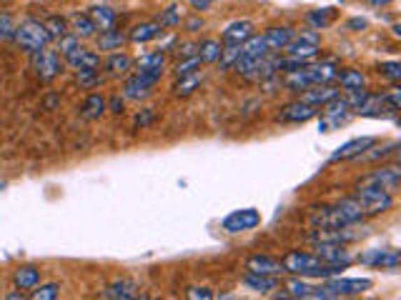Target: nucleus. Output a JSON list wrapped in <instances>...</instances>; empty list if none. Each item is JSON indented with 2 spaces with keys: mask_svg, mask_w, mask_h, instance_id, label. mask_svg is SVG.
Here are the masks:
<instances>
[{
  "mask_svg": "<svg viewBox=\"0 0 401 300\" xmlns=\"http://www.w3.org/2000/svg\"><path fill=\"white\" fill-rule=\"evenodd\" d=\"M281 268L288 276H299V278H331L339 276L342 270H346L344 265H331L323 263L316 253H304V250H288L281 258Z\"/></svg>",
  "mask_w": 401,
  "mask_h": 300,
  "instance_id": "obj_1",
  "label": "nucleus"
},
{
  "mask_svg": "<svg viewBox=\"0 0 401 300\" xmlns=\"http://www.w3.org/2000/svg\"><path fill=\"white\" fill-rule=\"evenodd\" d=\"M374 288V280L369 278H323V283L314 290L311 300H331V298H353V295H364L366 290Z\"/></svg>",
  "mask_w": 401,
  "mask_h": 300,
  "instance_id": "obj_2",
  "label": "nucleus"
},
{
  "mask_svg": "<svg viewBox=\"0 0 401 300\" xmlns=\"http://www.w3.org/2000/svg\"><path fill=\"white\" fill-rule=\"evenodd\" d=\"M13 40H15V45H18L20 50H25V53L33 55L36 50L48 48L50 36H48V30H45V25H43L41 20L25 18V20H20V25H15Z\"/></svg>",
  "mask_w": 401,
  "mask_h": 300,
  "instance_id": "obj_3",
  "label": "nucleus"
},
{
  "mask_svg": "<svg viewBox=\"0 0 401 300\" xmlns=\"http://www.w3.org/2000/svg\"><path fill=\"white\" fill-rule=\"evenodd\" d=\"M353 198L361 203L366 218L381 216V213L391 210V205H394V195H391V193H386L379 186H372V183H364V180L359 183V188H356V193H353Z\"/></svg>",
  "mask_w": 401,
  "mask_h": 300,
  "instance_id": "obj_4",
  "label": "nucleus"
},
{
  "mask_svg": "<svg viewBox=\"0 0 401 300\" xmlns=\"http://www.w3.org/2000/svg\"><path fill=\"white\" fill-rule=\"evenodd\" d=\"M318 48H321V36H318L314 28H309V30H301L299 36L291 38V43H288L283 50H286L288 58L309 63V60L318 55Z\"/></svg>",
  "mask_w": 401,
  "mask_h": 300,
  "instance_id": "obj_5",
  "label": "nucleus"
},
{
  "mask_svg": "<svg viewBox=\"0 0 401 300\" xmlns=\"http://www.w3.org/2000/svg\"><path fill=\"white\" fill-rule=\"evenodd\" d=\"M33 70H36L41 83H50L53 78H58L60 70H63V60H60L58 50H36L33 53Z\"/></svg>",
  "mask_w": 401,
  "mask_h": 300,
  "instance_id": "obj_6",
  "label": "nucleus"
},
{
  "mask_svg": "<svg viewBox=\"0 0 401 300\" xmlns=\"http://www.w3.org/2000/svg\"><path fill=\"white\" fill-rule=\"evenodd\" d=\"M261 225V213L256 208H241L228 213L226 218L221 220V228L226 230L228 235H239L246 233V230H253Z\"/></svg>",
  "mask_w": 401,
  "mask_h": 300,
  "instance_id": "obj_7",
  "label": "nucleus"
},
{
  "mask_svg": "<svg viewBox=\"0 0 401 300\" xmlns=\"http://www.w3.org/2000/svg\"><path fill=\"white\" fill-rule=\"evenodd\" d=\"M316 115H318L316 105H311V103H306V100H294V103H288V105H283L281 113L276 115V120H279V123L299 126V123H309V120L316 118Z\"/></svg>",
  "mask_w": 401,
  "mask_h": 300,
  "instance_id": "obj_8",
  "label": "nucleus"
},
{
  "mask_svg": "<svg viewBox=\"0 0 401 300\" xmlns=\"http://www.w3.org/2000/svg\"><path fill=\"white\" fill-rule=\"evenodd\" d=\"M359 263L369 265V268H381V270H396L401 263L399 250L384 248V250H366L359 255Z\"/></svg>",
  "mask_w": 401,
  "mask_h": 300,
  "instance_id": "obj_9",
  "label": "nucleus"
},
{
  "mask_svg": "<svg viewBox=\"0 0 401 300\" xmlns=\"http://www.w3.org/2000/svg\"><path fill=\"white\" fill-rule=\"evenodd\" d=\"M98 298H103V300H133V298H143V293H141V285H138L136 280L123 278V280H115V283H111V285H106V288L98 293Z\"/></svg>",
  "mask_w": 401,
  "mask_h": 300,
  "instance_id": "obj_10",
  "label": "nucleus"
},
{
  "mask_svg": "<svg viewBox=\"0 0 401 300\" xmlns=\"http://www.w3.org/2000/svg\"><path fill=\"white\" fill-rule=\"evenodd\" d=\"M156 83H158L156 78H148L143 73H136V75H131V78L126 80V85H123V98H126V100H146V98L150 96V90L156 88Z\"/></svg>",
  "mask_w": 401,
  "mask_h": 300,
  "instance_id": "obj_11",
  "label": "nucleus"
},
{
  "mask_svg": "<svg viewBox=\"0 0 401 300\" xmlns=\"http://www.w3.org/2000/svg\"><path fill=\"white\" fill-rule=\"evenodd\" d=\"M314 253H316L323 263H331V265H344V268H349V265L353 263L351 253H349L346 246H342V243H316Z\"/></svg>",
  "mask_w": 401,
  "mask_h": 300,
  "instance_id": "obj_12",
  "label": "nucleus"
},
{
  "mask_svg": "<svg viewBox=\"0 0 401 300\" xmlns=\"http://www.w3.org/2000/svg\"><path fill=\"white\" fill-rule=\"evenodd\" d=\"M372 145H377V140L369 138V135H364V138H351L349 143L339 145L336 148V153L329 158L331 163H339V160H353V158H359L364 150H369Z\"/></svg>",
  "mask_w": 401,
  "mask_h": 300,
  "instance_id": "obj_13",
  "label": "nucleus"
},
{
  "mask_svg": "<svg viewBox=\"0 0 401 300\" xmlns=\"http://www.w3.org/2000/svg\"><path fill=\"white\" fill-rule=\"evenodd\" d=\"M364 183L379 186V188H384L386 193H391V195H394V193L399 190V186H401L399 168H379V170H374V173L366 175Z\"/></svg>",
  "mask_w": 401,
  "mask_h": 300,
  "instance_id": "obj_14",
  "label": "nucleus"
},
{
  "mask_svg": "<svg viewBox=\"0 0 401 300\" xmlns=\"http://www.w3.org/2000/svg\"><path fill=\"white\" fill-rule=\"evenodd\" d=\"M246 270L248 273H258V276H281L283 268H281V260L271 258V255H251L246 258Z\"/></svg>",
  "mask_w": 401,
  "mask_h": 300,
  "instance_id": "obj_15",
  "label": "nucleus"
},
{
  "mask_svg": "<svg viewBox=\"0 0 401 300\" xmlns=\"http://www.w3.org/2000/svg\"><path fill=\"white\" fill-rule=\"evenodd\" d=\"M66 66H71L73 70H98L101 66V58H98L93 50H85V48H76L66 55Z\"/></svg>",
  "mask_w": 401,
  "mask_h": 300,
  "instance_id": "obj_16",
  "label": "nucleus"
},
{
  "mask_svg": "<svg viewBox=\"0 0 401 300\" xmlns=\"http://www.w3.org/2000/svg\"><path fill=\"white\" fill-rule=\"evenodd\" d=\"M291 38H294V30L288 28V25H276V28H269L264 33V43L266 48H269V53H281L291 43Z\"/></svg>",
  "mask_w": 401,
  "mask_h": 300,
  "instance_id": "obj_17",
  "label": "nucleus"
},
{
  "mask_svg": "<svg viewBox=\"0 0 401 300\" xmlns=\"http://www.w3.org/2000/svg\"><path fill=\"white\" fill-rule=\"evenodd\" d=\"M253 36V23L251 20H236L223 30V45H244L248 38Z\"/></svg>",
  "mask_w": 401,
  "mask_h": 300,
  "instance_id": "obj_18",
  "label": "nucleus"
},
{
  "mask_svg": "<svg viewBox=\"0 0 401 300\" xmlns=\"http://www.w3.org/2000/svg\"><path fill=\"white\" fill-rule=\"evenodd\" d=\"M336 96H342V93H339V88H334L331 83H321V85H311V88H306L304 96H301V100L311 103V105L321 108V105H326L329 100H334Z\"/></svg>",
  "mask_w": 401,
  "mask_h": 300,
  "instance_id": "obj_19",
  "label": "nucleus"
},
{
  "mask_svg": "<svg viewBox=\"0 0 401 300\" xmlns=\"http://www.w3.org/2000/svg\"><path fill=\"white\" fill-rule=\"evenodd\" d=\"M244 285L253 293H271V290L279 288V276H258V273H244Z\"/></svg>",
  "mask_w": 401,
  "mask_h": 300,
  "instance_id": "obj_20",
  "label": "nucleus"
},
{
  "mask_svg": "<svg viewBox=\"0 0 401 300\" xmlns=\"http://www.w3.org/2000/svg\"><path fill=\"white\" fill-rule=\"evenodd\" d=\"M68 25H71L68 30H71L78 40H85V38L96 36V25H93L90 15H85V13H73L71 18H68Z\"/></svg>",
  "mask_w": 401,
  "mask_h": 300,
  "instance_id": "obj_21",
  "label": "nucleus"
},
{
  "mask_svg": "<svg viewBox=\"0 0 401 300\" xmlns=\"http://www.w3.org/2000/svg\"><path fill=\"white\" fill-rule=\"evenodd\" d=\"M13 283L18 290H33L41 283V270L36 265H20L15 273H13Z\"/></svg>",
  "mask_w": 401,
  "mask_h": 300,
  "instance_id": "obj_22",
  "label": "nucleus"
},
{
  "mask_svg": "<svg viewBox=\"0 0 401 300\" xmlns=\"http://www.w3.org/2000/svg\"><path fill=\"white\" fill-rule=\"evenodd\" d=\"M138 70L136 73H143L148 78H156L161 80L163 75V53H146L143 58H138Z\"/></svg>",
  "mask_w": 401,
  "mask_h": 300,
  "instance_id": "obj_23",
  "label": "nucleus"
},
{
  "mask_svg": "<svg viewBox=\"0 0 401 300\" xmlns=\"http://www.w3.org/2000/svg\"><path fill=\"white\" fill-rule=\"evenodd\" d=\"M103 113H106V98L101 93H90L83 100V105H80V115L85 120H98Z\"/></svg>",
  "mask_w": 401,
  "mask_h": 300,
  "instance_id": "obj_24",
  "label": "nucleus"
},
{
  "mask_svg": "<svg viewBox=\"0 0 401 300\" xmlns=\"http://www.w3.org/2000/svg\"><path fill=\"white\" fill-rule=\"evenodd\" d=\"M133 68V60H131V55H126V53H111V58L106 60V70H108V75H113V78H120V75H126L128 70Z\"/></svg>",
  "mask_w": 401,
  "mask_h": 300,
  "instance_id": "obj_25",
  "label": "nucleus"
},
{
  "mask_svg": "<svg viewBox=\"0 0 401 300\" xmlns=\"http://www.w3.org/2000/svg\"><path fill=\"white\" fill-rule=\"evenodd\" d=\"M161 33H163V28L158 23H138L136 28L131 30L128 40L131 43H148V40H156Z\"/></svg>",
  "mask_w": 401,
  "mask_h": 300,
  "instance_id": "obj_26",
  "label": "nucleus"
},
{
  "mask_svg": "<svg viewBox=\"0 0 401 300\" xmlns=\"http://www.w3.org/2000/svg\"><path fill=\"white\" fill-rule=\"evenodd\" d=\"M88 15L90 20H93V25H96V30H108V28H113L115 23V10L108 6H93Z\"/></svg>",
  "mask_w": 401,
  "mask_h": 300,
  "instance_id": "obj_27",
  "label": "nucleus"
},
{
  "mask_svg": "<svg viewBox=\"0 0 401 300\" xmlns=\"http://www.w3.org/2000/svg\"><path fill=\"white\" fill-rule=\"evenodd\" d=\"M314 290H316V285H311V283L306 280V278H299L294 276L291 280L286 283V295L288 298H314Z\"/></svg>",
  "mask_w": 401,
  "mask_h": 300,
  "instance_id": "obj_28",
  "label": "nucleus"
},
{
  "mask_svg": "<svg viewBox=\"0 0 401 300\" xmlns=\"http://www.w3.org/2000/svg\"><path fill=\"white\" fill-rule=\"evenodd\" d=\"M126 43V36L120 33V30H101V36H98V50H118L120 45Z\"/></svg>",
  "mask_w": 401,
  "mask_h": 300,
  "instance_id": "obj_29",
  "label": "nucleus"
},
{
  "mask_svg": "<svg viewBox=\"0 0 401 300\" xmlns=\"http://www.w3.org/2000/svg\"><path fill=\"white\" fill-rule=\"evenodd\" d=\"M334 18H336L334 8H321V10L309 13V15H306V23L311 25L314 30H323V28H329V25L334 23Z\"/></svg>",
  "mask_w": 401,
  "mask_h": 300,
  "instance_id": "obj_30",
  "label": "nucleus"
},
{
  "mask_svg": "<svg viewBox=\"0 0 401 300\" xmlns=\"http://www.w3.org/2000/svg\"><path fill=\"white\" fill-rule=\"evenodd\" d=\"M198 85H201V73L181 75V78H176V83H174V96L186 98V96H191V93L198 88Z\"/></svg>",
  "mask_w": 401,
  "mask_h": 300,
  "instance_id": "obj_31",
  "label": "nucleus"
},
{
  "mask_svg": "<svg viewBox=\"0 0 401 300\" xmlns=\"http://www.w3.org/2000/svg\"><path fill=\"white\" fill-rule=\"evenodd\" d=\"M221 40H213V38H206L201 45H198V58H201V63L204 66H209V63H216L218 60V55H221Z\"/></svg>",
  "mask_w": 401,
  "mask_h": 300,
  "instance_id": "obj_32",
  "label": "nucleus"
},
{
  "mask_svg": "<svg viewBox=\"0 0 401 300\" xmlns=\"http://www.w3.org/2000/svg\"><path fill=\"white\" fill-rule=\"evenodd\" d=\"M336 80L342 83V88L344 90H359V88H364V83H366V78H364V73L361 70H339V75H336Z\"/></svg>",
  "mask_w": 401,
  "mask_h": 300,
  "instance_id": "obj_33",
  "label": "nucleus"
},
{
  "mask_svg": "<svg viewBox=\"0 0 401 300\" xmlns=\"http://www.w3.org/2000/svg\"><path fill=\"white\" fill-rule=\"evenodd\" d=\"M201 58L198 55H191V58H181L178 63L174 66V75L176 78H181V75H191V73H198L201 70Z\"/></svg>",
  "mask_w": 401,
  "mask_h": 300,
  "instance_id": "obj_34",
  "label": "nucleus"
},
{
  "mask_svg": "<svg viewBox=\"0 0 401 300\" xmlns=\"http://www.w3.org/2000/svg\"><path fill=\"white\" fill-rule=\"evenodd\" d=\"M43 25H45V30H48L50 40H58L60 36H66L68 33V20L60 18V15H50V18L43 20Z\"/></svg>",
  "mask_w": 401,
  "mask_h": 300,
  "instance_id": "obj_35",
  "label": "nucleus"
},
{
  "mask_svg": "<svg viewBox=\"0 0 401 300\" xmlns=\"http://www.w3.org/2000/svg\"><path fill=\"white\" fill-rule=\"evenodd\" d=\"M241 53H244L241 45H221V55H218L216 63H221L223 70H228V68H234V63L241 58Z\"/></svg>",
  "mask_w": 401,
  "mask_h": 300,
  "instance_id": "obj_36",
  "label": "nucleus"
},
{
  "mask_svg": "<svg viewBox=\"0 0 401 300\" xmlns=\"http://www.w3.org/2000/svg\"><path fill=\"white\" fill-rule=\"evenodd\" d=\"M244 48L246 55H253V58H264V55H269V48H266L264 43V36H251L248 40L241 45Z\"/></svg>",
  "mask_w": 401,
  "mask_h": 300,
  "instance_id": "obj_37",
  "label": "nucleus"
},
{
  "mask_svg": "<svg viewBox=\"0 0 401 300\" xmlns=\"http://www.w3.org/2000/svg\"><path fill=\"white\" fill-rule=\"evenodd\" d=\"M60 295V285L58 283H43L30 290V298L33 300H55Z\"/></svg>",
  "mask_w": 401,
  "mask_h": 300,
  "instance_id": "obj_38",
  "label": "nucleus"
},
{
  "mask_svg": "<svg viewBox=\"0 0 401 300\" xmlns=\"http://www.w3.org/2000/svg\"><path fill=\"white\" fill-rule=\"evenodd\" d=\"M161 28H176V25H181V6L178 3H174V6H168L166 10L161 13V18L156 20Z\"/></svg>",
  "mask_w": 401,
  "mask_h": 300,
  "instance_id": "obj_39",
  "label": "nucleus"
},
{
  "mask_svg": "<svg viewBox=\"0 0 401 300\" xmlns=\"http://www.w3.org/2000/svg\"><path fill=\"white\" fill-rule=\"evenodd\" d=\"M379 75L386 78V80H391V83H399L401 80V63H396V60H386V63L379 66Z\"/></svg>",
  "mask_w": 401,
  "mask_h": 300,
  "instance_id": "obj_40",
  "label": "nucleus"
},
{
  "mask_svg": "<svg viewBox=\"0 0 401 300\" xmlns=\"http://www.w3.org/2000/svg\"><path fill=\"white\" fill-rule=\"evenodd\" d=\"M76 80H78L80 88H96L101 83V75H98V70H76Z\"/></svg>",
  "mask_w": 401,
  "mask_h": 300,
  "instance_id": "obj_41",
  "label": "nucleus"
},
{
  "mask_svg": "<svg viewBox=\"0 0 401 300\" xmlns=\"http://www.w3.org/2000/svg\"><path fill=\"white\" fill-rule=\"evenodd\" d=\"M13 33H15V20L8 13H0V40H13Z\"/></svg>",
  "mask_w": 401,
  "mask_h": 300,
  "instance_id": "obj_42",
  "label": "nucleus"
},
{
  "mask_svg": "<svg viewBox=\"0 0 401 300\" xmlns=\"http://www.w3.org/2000/svg\"><path fill=\"white\" fill-rule=\"evenodd\" d=\"M78 45H80V40H78L76 36H73V33H66V36H60V38H58V50H60L63 55H68L71 50L78 48Z\"/></svg>",
  "mask_w": 401,
  "mask_h": 300,
  "instance_id": "obj_43",
  "label": "nucleus"
},
{
  "mask_svg": "<svg viewBox=\"0 0 401 300\" xmlns=\"http://www.w3.org/2000/svg\"><path fill=\"white\" fill-rule=\"evenodd\" d=\"M153 120H156V113H153V110H150V108H146V110H141V113L136 115V120H133V126L143 130V128H148L150 123H153Z\"/></svg>",
  "mask_w": 401,
  "mask_h": 300,
  "instance_id": "obj_44",
  "label": "nucleus"
},
{
  "mask_svg": "<svg viewBox=\"0 0 401 300\" xmlns=\"http://www.w3.org/2000/svg\"><path fill=\"white\" fill-rule=\"evenodd\" d=\"M186 298H191V300H211V298H213V293H211V288H198V285H193V288L186 290Z\"/></svg>",
  "mask_w": 401,
  "mask_h": 300,
  "instance_id": "obj_45",
  "label": "nucleus"
},
{
  "mask_svg": "<svg viewBox=\"0 0 401 300\" xmlns=\"http://www.w3.org/2000/svg\"><path fill=\"white\" fill-rule=\"evenodd\" d=\"M106 110H111V113L120 115L123 113V98L120 96H113L111 100H106Z\"/></svg>",
  "mask_w": 401,
  "mask_h": 300,
  "instance_id": "obj_46",
  "label": "nucleus"
},
{
  "mask_svg": "<svg viewBox=\"0 0 401 300\" xmlns=\"http://www.w3.org/2000/svg\"><path fill=\"white\" fill-rule=\"evenodd\" d=\"M176 53H178L181 58H191V55H198V45H193V43H183V45H178Z\"/></svg>",
  "mask_w": 401,
  "mask_h": 300,
  "instance_id": "obj_47",
  "label": "nucleus"
},
{
  "mask_svg": "<svg viewBox=\"0 0 401 300\" xmlns=\"http://www.w3.org/2000/svg\"><path fill=\"white\" fill-rule=\"evenodd\" d=\"M188 3H191L193 10H209L213 6V0H188Z\"/></svg>",
  "mask_w": 401,
  "mask_h": 300,
  "instance_id": "obj_48",
  "label": "nucleus"
},
{
  "mask_svg": "<svg viewBox=\"0 0 401 300\" xmlns=\"http://www.w3.org/2000/svg\"><path fill=\"white\" fill-rule=\"evenodd\" d=\"M346 28L353 30V33H356V30H364L366 28V20L364 18H353V20H349V23H346Z\"/></svg>",
  "mask_w": 401,
  "mask_h": 300,
  "instance_id": "obj_49",
  "label": "nucleus"
},
{
  "mask_svg": "<svg viewBox=\"0 0 401 300\" xmlns=\"http://www.w3.org/2000/svg\"><path fill=\"white\" fill-rule=\"evenodd\" d=\"M198 28H204V20H201V18H191V20H188V23H186V30H188V33H196Z\"/></svg>",
  "mask_w": 401,
  "mask_h": 300,
  "instance_id": "obj_50",
  "label": "nucleus"
},
{
  "mask_svg": "<svg viewBox=\"0 0 401 300\" xmlns=\"http://www.w3.org/2000/svg\"><path fill=\"white\" fill-rule=\"evenodd\" d=\"M55 103H58V96H50V98H45V103H43V108H53Z\"/></svg>",
  "mask_w": 401,
  "mask_h": 300,
  "instance_id": "obj_51",
  "label": "nucleus"
},
{
  "mask_svg": "<svg viewBox=\"0 0 401 300\" xmlns=\"http://www.w3.org/2000/svg\"><path fill=\"white\" fill-rule=\"evenodd\" d=\"M366 3H372V6H386V3H391V0H366Z\"/></svg>",
  "mask_w": 401,
  "mask_h": 300,
  "instance_id": "obj_52",
  "label": "nucleus"
},
{
  "mask_svg": "<svg viewBox=\"0 0 401 300\" xmlns=\"http://www.w3.org/2000/svg\"><path fill=\"white\" fill-rule=\"evenodd\" d=\"M8 298H10V300H18V298H25V295H23V293H10Z\"/></svg>",
  "mask_w": 401,
  "mask_h": 300,
  "instance_id": "obj_53",
  "label": "nucleus"
}]
</instances>
